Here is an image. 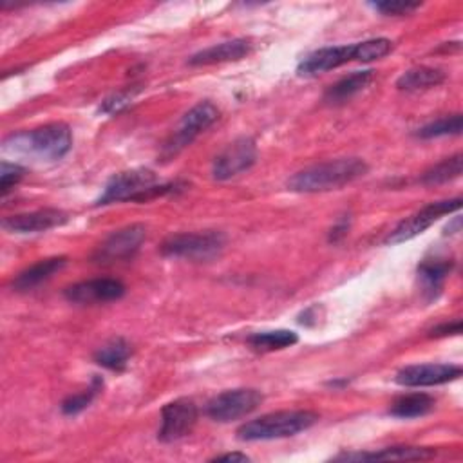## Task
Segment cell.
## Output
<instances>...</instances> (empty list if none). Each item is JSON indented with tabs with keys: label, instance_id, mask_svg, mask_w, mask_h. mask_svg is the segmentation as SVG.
<instances>
[{
	"label": "cell",
	"instance_id": "1f68e13d",
	"mask_svg": "<svg viewBox=\"0 0 463 463\" xmlns=\"http://www.w3.org/2000/svg\"><path fill=\"white\" fill-rule=\"evenodd\" d=\"M461 333V321H454V322H445L436 326L431 331V337H449V335H459Z\"/></svg>",
	"mask_w": 463,
	"mask_h": 463
},
{
	"label": "cell",
	"instance_id": "4fadbf2b",
	"mask_svg": "<svg viewBox=\"0 0 463 463\" xmlns=\"http://www.w3.org/2000/svg\"><path fill=\"white\" fill-rule=\"evenodd\" d=\"M461 377V368L454 364H417L396 373V384L403 387L442 386Z\"/></svg>",
	"mask_w": 463,
	"mask_h": 463
},
{
	"label": "cell",
	"instance_id": "8992f818",
	"mask_svg": "<svg viewBox=\"0 0 463 463\" xmlns=\"http://www.w3.org/2000/svg\"><path fill=\"white\" fill-rule=\"evenodd\" d=\"M219 118V109L212 102H201L194 105L180 122V126L174 129L172 136L163 145L161 156L165 159L180 154L185 147H189L203 131H207L212 124Z\"/></svg>",
	"mask_w": 463,
	"mask_h": 463
},
{
	"label": "cell",
	"instance_id": "4316f807",
	"mask_svg": "<svg viewBox=\"0 0 463 463\" xmlns=\"http://www.w3.org/2000/svg\"><path fill=\"white\" fill-rule=\"evenodd\" d=\"M103 387V380L100 377H94L93 378V384L91 387H87L85 391L78 393V394H71L69 398H66L62 402V413L68 415V417H73V415H78L82 413L84 410H87L91 402L98 396V393L102 391Z\"/></svg>",
	"mask_w": 463,
	"mask_h": 463
},
{
	"label": "cell",
	"instance_id": "d6986e66",
	"mask_svg": "<svg viewBox=\"0 0 463 463\" xmlns=\"http://www.w3.org/2000/svg\"><path fill=\"white\" fill-rule=\"evenodd\" d=\"M373 77H375V71H357L350 77H344L342 80H338L326 91L324 100L333 105L352 100L355 94H359L371 84Z\"/></svg>",
	"mask_w": 463,
	"mask_h": 463
},
{
	"label": "cell",
	"instance_id": "9a60e30c",
	"mask_svg": "<svg viewBox=\"0 0 463 463\" xmlns=\"http://www.w3.org/2000/svg\"><path fill=\"white\" fill-rule=\"evenodd\" d=\"M68 221L69 215L64 210L42 208V210L6 217L3 221V226L8 232H13V234H38V232H47L51 228L62 226Z\"/></svg>",
	"mask_w": 463,
	"mask_h": 463
},
{
	"label": "cell",
	"instance_id": "9c48e42d",
	"mask_svg": "<svg viewBox=\"0 0 463 463\" xmlns=\"http://www.w3.org/2000/svg\"><path fill=\"white\" fill-rule=\"evenodd\" d=\"M198 405L191 398H178L167 403L161 410V427L158 440L163 443H172L185 438L192 433L198 422Z\"/></svg>",
	"mask_w": 463,
	"mask_h": 463
},
{
	"label": "cell",
	"instance_id": "52a82bcc",
	"mask_svg": "<svg viewBox=\"0 0 463 463\" xmlns=\"http://www.w3.org/2000/svg\"><path fill=\"white\" fill-rule=\"evenodd\" d=\"M264 396L257 389L240 387L214 396L207 405V415L221 424L248 417L263 403Z\"/></svg>",
	"mask_w": 463,
	"mask_h": 463
},
{
	"label": "cell",
	"instance_id": "30bf717a",
	"mask_svg": "<svg viewBox=\"0 0 463 463\" xmlns=\"http://www.w3.org/2000/svg\"><path fill=\"white\" fill-rule=\"evenodd\" d=\"M257 161V147L252 138H238L232 142L212 165V174L217 182H226L240 176Z\"/></svg>",
	"mask_w": 463,
	"mask_h": 463
},
{
	"label": "cell",
	"instance_id": "7402d4cb",
	"mask_svg": "<svg viewBox=\"0 0 463 463\" xmlns=\"http://www.w3.org/2000/svg\"><path fill=\"white\" fill-rule=\"evenodd\" d=\"M133 355L131 344L126 338H112L105 345H102L94 355V361L98 366L110 370V371H122L126 370L129 359Z\"/></svg>",
	"mask_w": 463,
	"mask_h": 463
},
{
	"label": "cell",
	"instance_id": "6da1fadb",
	"mask_svg": "<svg viewBox=\"0 0 463 463\" xmlns=\"http://www.w3.org/2000/svg\"><path fill=\"white\" fill-rule=\"evenodd\" d=\"M368 165L359 158H340L308 167L288 180V189L303 194L338 191L366 176Z\"/></svg>",
	"mask_w": 463,
	"mask_h": 463
},
{
	"label": "cell",
	"instance_id": "7c38bea8",
	"mask_svg": "<svg viewBox=\"0 0 463 463\" xmlns=\"http://www.w3.org/2000/svg\"><path fill=\"white\" fill-rule=\"evenodd\" d=\"M66 299L75 305H94L118 301L126 296V284L118 279H91L69 286Z\"/></svg>",
	"mask_w": 463,
	"mask_h": 463
},
{
	"label": "cell",
	"instance_id": "3957f363",
	"mask_svg": "<svg viewBox=\"0 0 463 463\" xmlns=\"http://www.w3.org/2000/svg\"><path fill=\"white\" fill-rule=\"evenodd\" d=\"M176 183L158 185V176L149 168H134L116 174L105 185L96 205L105 207L122 201H150L158 196L176 191Z\"/></svg>",
	"mask_w": 463,
	"mask_h": 463
},
{
	"label": "cell",
	"instance_id": "484cf974",
	"mask_svg": "<svg viewBox=\"0 0 463 463\" xmlns=\"http://www.w3.org/2000/svg\"><path fill=\"white\" fill-rule=\"evenodd\" d=\"M461 126H463L461 114H452V116H445V118H440V120L418 129L417 136L422 140H433V138H442V136H458L461 133Z\"/></svg>",
	"mask_w": 463,
	"mask_h": 463
},
{
	"label": "cell",
	"instance_id": "d4e9b609",
	"mask_svg": "<svg viewBox=\"0 0 463 463\" xmlns=\"http://www.w3.org/2000/svg\"><path fill=\"white\" fill-rule=\"evenodd\" d=\"M461 170H463V156L461 154H454V156L436 163L429 170H426L422 174V183L424 185L449 183V182H452V180L461 176Z\"/></svg>",
	"mask_w": 463,
	"mask_h": 463
},
{
	"label": "cell",
	"instance_id": "83f0119b",
	"mask_svg": "<svg viewBox=\"0 0 463 463\" xmlns=\"http://www.w3.org/2000/svg\"><path fill=\"white\" fill-rule=\"evenodd\" d=\"M357 45V58L355 62H373L387 56L393 49V42L389 38H371L355 44Z\"/></svg>",
	"mask_w": 463,
	"mask_h": 463
},
{
	"label": "cell",
	"instance_id": "ffe728a7",
	"mask_svg": "<svg viewBox=\"0 0 463 463\" xmlns=\"http://www.w3.org/2000/svg\"><path fill=\"white\" fill-rule=\"evenodd\" d=\"M433 410H435V398L431 394L413 393V394H405V396L396 398L391 403L389 415H393L396 418L410 420V418L426 417Z\"/></svg>",
	"mask_w": 463,
	"mask_h": 463
},
{
	"label": "cell",
	"instance_id": "ac0fdd59",
	"mask_svg": "<svg viewBox=\"0 0 463 463\" xmlns=\"http://www.w3.org/2000/svg\"><path fill=\"white\" fill-rule=\"evenodd\" d=\"M452 268H454L452 259H431L418 264V277L424 284V294L429 301L440 296L442 286L447 275L452 272Z\"/></svg>",
	"mask_w": 463,
	"mask_h": 463
},
{
	"label": "cell",
	"instance_id": "f546056e",
	"mask_svg": "<svg viewBox=\"0 0 463 463\" xmlns=\"http://www.w3.org/2000/svg\"><path fill=\"white\" fill-rule=\"evenodd\" d=\"M420 6H422L420 3H403V0H398V3L386 0V3L373 4V8L384 15H410V13L417 12Z\"/></svg>",
	"mask_w": 463,
	"mask_h": 463
},
{
	"label": "cell",
	"instance_id": "603a6c76",
	"mask_svg": "<svg viewBox=\"0 0 463 463\" xmlns=\"http://www.w3.org/2000/svg\"><path fill=\"white\" fill-rule=\"evenodd\" d=\"M445 80V73L436 68H413L410 71H405L398 80L396 87L400 91H420V89H431L440 85Z\"/></svg>",
	"mask_w": 463,
	"mask_h": 463
},
{
	"label": "cell",
	"instance_id": "cb8c5ba5",
	"mask_svg": "<svg viewBox=\"0 0 463 463\" xmlns=\"http://www.w3.org/2000/svg\"><path fill=\"white\" fill-rule=\"evenodd\" d=\"M297 342H299L297 333L289 331V329L263 331V333H254L252 337H248V344L254 347L256 352H261V353L286 350V347H292Z\"/></svg>",
	"mask_w": 463,
	"mask_h": 463
},
{
	"label": "cell",
	"instance_id": "5b68a950",
	"mask_svg": "<svg viewBox=\"0 0 463 463\" xmlns=\"http://www.w3.org/2000/svg\"><path fill=\"white\" fill-rule=\"evenodd\" d=\"M223 248H224V236L221 232L207 230V232H196V234L170 236L161 245V254L167 257L208 261L219 256Z\"/></svg>",
	"mask_w": 463,
	"mask_h": 463
},
{
	"label": "cell",
	"instance_id": "7a4b0ae2",
	"mask_svg": "<svg viewBox=\"0 0 463 463\" xmlns=\"http://www.w3.org/2000/svg\"><path fill=\"white\" fill-rule=\"evenodd\" d=\"M73 147V134L66 124H47L44 127L12 134L4 142L8 152L33 156L37 159H62Z\"/></svg>",
	"mask_w": 463,
	"mask_h": 463
},
{
	"label": "cell",
	"instance_id": "836d02e7",
	"mask_svg": "<svg viewBox=\"0 0 463 463\" xmlns=\"http://www.w3.org/2000/svg\"><path fill=\"white\" fill-rule=\"evenodd\" d=\"M250 458L243 452H230V454H221L215 456L212 461H248Z\"/></svg>",
	"mask_w": 463,
	"mask_h": 463
},
{
	"label": "cell",
	"instance_id": "d6a6232c",
	"mask_svg": "<svg viewBox=\"0 0 463 463\" xmlns=\"http://www.w3.org/2000/svg\"><path fill=\"white\" fill-rule=\"evenodd\" d=\"M345 232H347V221L342 219L337 226H333L331 236H329V241H331V243H337L342 236H345Z\"/></svg>",
	"mask_w": 463,
	"mask_h": 463
},
{
	"label": "cell",
	"instance_id": "e0dca14e",
	"mask_svg": "<svg viewBox=\"0 0 463 463\" xmlns=\"http://www.w3.org/2000/svg\"><path fill=\"white\" fill-rule=\"evenodd\" d=\"M66 263H68L66 257H51L29 266L28 270L20 272L13 279V289H17V292H28V289L40 286L42 282L51 279L56 272H61L66 266Z\"/></svg>",
	"mask_w": 463,
	"mask_h": 463
},
{
	"label": "cell",
	"instance_id": "f1b7e54d",
	"mask_svg": "<svg viewBox=\"0 0 463 463\" xmlns=\"http://www.w3.org/2000/svg\"><path fill=\"white\" fill-rule=\"evenodd\" d=\"M24 174L26 170L20 165L3 161V165H0V189H3V196H6L15 185L20 183Z\"/></svg>",
	"mask_w": 463,
	"mask_h": 463
},
{
	"label": "cell",
	"instance_id": "8fae6325",
	"mask_svg": "<svg viewBox=\"0 0 463 463\" xmlns=\"http://www.w3.org/2000/svg\"><path fill=\"white\" fill-rule=\"evenodd\" d=\"M145 236L147 228L143 224H129L110 234L94 254V259L100 264H112L118 261L133 259L140 250L142 243L145 241Z\"/></svg>",
	"mask_w": 463,
	"mask_h": 463
},
{
	"label": "cell",
	"instance_id": "4dcf8cb0",
	"mask_svg": "<svg viewBox=\"0 0 463 463\" xmlns=\"http://www.w3.org/2000/svg\"><path fill=\"white\" fill-rule=\"evenodd\" d=\"M133 98V93H120V94H114L112 98L105 100L103 103V110L105 112H114V110H120L124 105H127Z\"/></svg>",
	"mask_w": 463,
	"mask_h": 463
},
{
	"label": "cell",
	"instance_id": "277c9868",
	"mask_svg": "<svg viewBox=\"0 0 463 463\" xmlns=\"http://www.w3.org/2000/svg\"><path fill=\"white\" fill-rule=\"evenodd\" d=\"M319 422L313 411H277L247 422L238 429V438L243 442H266L296 436Z\"/></svg>",
	"mask_w": 463,
	"mask_h": 463
},
{
	"label": "cell",
	"instance_id": "2e32d148",
	"mask_svg": "<svg viewBox=\"0 0 463 463\" xmlns=\"http://www.w3.org/2000/svg\"><path fill=\"white\" fill-rule=\"evenodd\" d=\"M254 49L252 40L248 38H234L228 42L215 44L212 47H207L189 58L191 66H212V64H223V62H238L247 54H250Z\"/></svg>",
	"mask_w": 463,
	"mask_h": 463
},
{
	"label": "cell",
	"instance_id": "44dd1931",
	"mask_svg": "<svg viewBox=\"0 0 463 463\" xmlns=\"http://www.w3.org/2000/svg\"><path fill=\"white\" fill-rule=\"evenodd\" d=\"M436 454L435 449L427 447H389L380 452L364 454H342L337 459L345 461H375V459H427Z\"/></svg>",
	"mask_w": 463,
	"mask_h": 463
},
{
	"label": "cell",
	"instance_id": "ba28073f",
	"mask_svg": "<svg viewBox=\"0 0 463 463\" xmlns=\"http://www.w3.org/2000/svg\"><path fill=\"white\" fill-rule=\"evenodd\" d=\"M461 198L456 199H445V201H436L429 203L411 217L403 219L393 232H389V236L386 238V245H400L405 241H411L417 236L424 234V232L433 226L438 219H442L447 214H452L461 208Z\"/></svg>",
	"mask_w": 463,
	"mask_h": 463
},
{
	"label": "cell",
	"instance_id": "5bb4252c",
	"mask_svg": "<svg viewBox=\"0 0 463 463\" xmlns=\"http://www.w3.org/2000/svg\"><path fill=\"white\" fill-rule=\"evenodd\" d=\"M357 45H335L322 47L308 54L297 68L299 77H317L326 71L337 69L347 62H355Z\"/></svg>",
	"mask_w": 463,
	"mask_h": 463
}]
</instances>
